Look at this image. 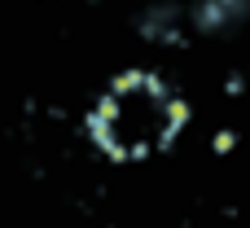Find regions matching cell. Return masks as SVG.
Instances as JSON below:
<instances>
[{
	"mask_svg": "<svg viewBox=\"0 0 250 228\" xmlns=\"http://www.w3.org/2000/svg\"><path fill=\"white\" fill-rule=\"evenodd\" d=\"M180 127V105L171 101V92L158 79L132 75L123 83H114V92L101 101L92 132L105 145V154L114 158H145L158 154Z\"/></svg>",
	"mask_w": 250,
	"mask_h": 228,
	"instance_id": "1",
	"label": "cell"
}]
</instances>
